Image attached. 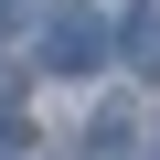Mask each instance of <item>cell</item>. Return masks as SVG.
Listing matches in <instances>:
<instances>
[{
  "instance_id": "3957f363",
  "label": "cell",
  "mask_w": 160,
  "mask_h": 160,
  "mask_svg": "<svg viewBox=\"0 0 160 160\" xmlns=\"http://www.w3.org/2000/svg\"><path fill=\"white\" fill-rule=\"evenodd\" d=\"M0 160H32V128H22L11 107H0Z\"/></svg>"
},
{
  "instance_id": "6da1fadb",
  "label": "cell",
  "mask_w": 160,
  "mask_h": 160,
  "mask_svg": "<svg viewBox=\"0 0 160 160\" xmlns=\"http://www.w3.org/2000/svg\"><path fill=\"white\" fill-rule=\"evenodd\" d=\"M107 53H118V32H107L96 0H53V11H43V64L53 75H96Z\"/></svg>"
},
{
  "instance_id": "7a4b0ae2",
  "label": "cell",
  "mask_w": 160,
  "mask_h": 160,
  "mask_svg": "<svg viewBox=\"0 0 160 160\" xmlns=\"http://www.w3.org/2000/svg\"><path fill=\"white\" fill-rule=\"evenodd\" d=\"M118 43H128V75H160V0H128Z\"/></svg>"
},
{
  "instance_id": "5b68a950",
  "label": "cell",
  "mask_w": 160,
  "mask_h": 160,
  "mask_svg": "<svg viewBox=\"0 0 160 160\" xmlns=\"http://www.w3.org/2000/svg\"><path fill=\"white\" fill-rule=\"evenodd\" d=\"M11 96H22V86H11V64H0V107H11Z\"/></svg>"
},
{
  "instance_id": "8992f818",
  "label": "cell",
  "mask_w": 160,
  "mask_h": 160,
  "mask_svg": "<svg viewBox=\"0 0 160 160\" xmlns=\"http://www.w3.org/2000/svg\"><path fill=\"white\" fill-rule=\"evenodd\" d=\"M149 160H160V149H149Z\"/></svg>"
},
{
  "instance_id": "277c9868",
  "label": "cell",
  "mask_w": 160,
  "mask_h": 160,
  "mask_svg": "<svg viewBox=\"0 0 160 160\" xmlns=\"http://www.w3.org/2000/svg\"><path fill=\"white\" fill-rule=\"evenodd\" d=\"M11 22H32V0H0V32H11Z\"/></svg>"
}]
</instances>
